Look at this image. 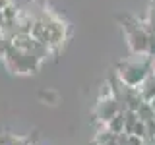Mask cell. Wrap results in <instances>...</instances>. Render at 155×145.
<instances>
[{"label": "cell", "mask_w": 155, "mask_h": 145, "mask_svg": "<svg viewBox=\"0 0 155 145\" xmlns=\"http://www.w3.org/2000/svg\"><path fill=\"white\" fill-rule=\"evenodd\" d=\"M153 72V58L143 54V56H136L130 58V60L122 62L116 70V77H118L122 83L130 85V87H140L142 81Z\"/></svg>", "instance_id": "cell-1"}, {"label": "cell", "mask_w": 155, "mask_h": 145, "mask_svg": "<svg viewBox=\"0 0 155 145\" xmlns=\"http://www.w3.org/2000/svg\"><path fill=\"white\" fill-rule=\"evenodd\" d=\"M145 27H147V31H155V2H151V6H149Z\"/></svg>", "instance_id": "cell-13"}, {"label": "cell", "mask_w": 155, "mask_h": 145, "mask_svg": "<svg viewBox=\"0 0 155 145\" xmlns=\"http://www.w3.org/2000/svg\"><path fill=\"white\" fill-rule=\"evenodd\" d=\"M107 128L110 130L113 134H124V110L122 112H118L116 116H113V118L107 122Z\"/></svg>", "instance_id": "cell-7"}, {"label": "cell", "mask_w": 155, "mask_h": 145, "mask_svg": "<svg viewBox=\"0 0 155 145\" xmlns=\"http://www.w3.org/2000/svg\"><path fill=\"white\" fill-rule=\"evenodd\" d=\"M136 122H138V112H136V110L126 108L124 110V134H132Z\"/></svg>", "instance_id": "cell-8"}, {"label": "cell", "mask_w": 155, "mask_h": 145, "mask_svg": "<svg viewBox=\"0 0 155 145\" xmlns=\"http://www.w3.org/2000/svg\"><path fill=\"white\" fill-rule=\"evenodd\" d=\"M0 143H2V145H31L29 139L21 137V135H8V137H4Z\"/></svg>", "instance_id": "cell-10"}, {"label": "cell", "mask_w": 155, "mask_h": 145, "mask_svg": "<svg viewBox=\"0 0 155 145\" xmlns=\"http://www.w3.org/2000/svg\"><path fill=\"white\" fill-rule=\"evenodd\" d=\"M120 21H122V29H124V35H126V43L130 47V52L136 56L147 54V41H149L147 27L142 25L138 19H134L130 16L120 18Z\"/></svg>", "instance_id": "cell-3"}, {"label": "cell", "mask_w": 155, "mask_h": 145, "mask_svg": "<svg viewBox=\"0 0 155 145\" xmlns=\"http://www.w3.org/2000/svg\"><path fill=\"white\" fill-rule=\"evenodd\" d=\"M39 99H41L43 103H48V105H56L58 103V95L54 91H51V89L41 91V93H39Z\"/></svg>", "instance_id": "cell-11"}, {"label": "cell", "mask_w": 155, "mask_h": 145, "mask_svg": "<svg viewBox=\"0 0 155 145\" xmlns=\"http://www.w3.org/2000/svg\"><path fill=\"white\" fill-rule=\"evenodd\" d=\"M4 66L8 68V72L16 76H29V74H37L39 68L43 64V58H39L33 52H25V50H19V48L8 47V50L4 52L2 56Z\"/></svg>", "instance_id": "cell-2"}, {"label": "cell", "mask_w": 155, "mask_h": 145, "mask_svg": "<svg viewBox=\"0 0 155 145\" xmlns=\"http://www.w3.org/2000/svg\"><path fill=\"white\" fill-rule=\"evenodd\" d=\"M10 4H14V0H0V10H4L6 6H10Z\"/></svg>", "instance_id": "cell-15"}, {"label": "cell", "mask_w": 155, "mask_h": 145, "mask_svg": "<svg viewBox=\"0 0 155 145\" xmlns=\"http://www.w3.org/2000/svg\"><path fill=\"white\" fill-rule=\"evenodd\" d=\"M43 16L47 19V31H48V50L51 54H56L62 47L66 45L68 37H70V25L62 18L54 16L51 10H43Z\"/></svg>", "instance_id": "cell-4"}, {"label": "cell", "mask_w": 155, "mask_h": 145, "mask_svg": "<svg viewBox=\"0 0 155 145\" xmlns=\"http://www.w3.org/2000/svg\"><path fill=\"white\" fill-rule=\"evenodd\" d=\"M153 72H155V58H153Z\"/></svg>", "instance_id": "cell-17"}, {"label": "cell", "mask_w": 155, "mask_h": 145, "mask_svg": "<svg viewBox=\"0 0 155 145\" xmlns=\"http://www.w3.org/2000/svg\"><path fill=\"white\" fill-rule=\"evenodd\" d=\"M132 134H134V135H138V137H142L143 141H145V137H147V126H145L143 120H140V118H138V122H136L134 130H132Z\"/></svg>", "instance_id": "cell-12"}, {"label": "cell", "mask_w": 155, "mask_h": 145, "mask_svg": "<svg viewBox=\"0 0 155 145\" xmlns=\"http://www.w3.org/2000/svg\"><path fill=\"white\" fill-rule=\"evenodd\" d=\"M122 105L114 99V97H107V99H99L95 106V116L101 124H107L113 116H116L118 112H122Z\"/></svg>", "instance_id": "cell-5"}, {"label": "cell", "mask_w": 155, "mask_h": 145, "mask_svg": "<svg viewBox=\"0 0 155 145\" xmlns=\"http://www.w3.org/2000/svg\"><path fill=\"white\" fill-rule=\"evenodd\" d=\"M147 56L155 58V31H149V41H147Z\"/></svg>", "instance_id": "cell-14"}, {"label": "cell", "mask_w": 155, "mask_h": 145, "mask_svg": "<svg viewBox=\"0 0 155 145\" xmlns=\"http://www.w3.org/2000/svg\"><path fill=\"white\" fill-rule=\"evenodd\" d=\"M149 105H151V108L155 110V97H153V99H151V101H149Z\"/></svg>", "instance_id": "cell-16"}, {"label": "cell", "mask_w": 155, "mask_h": 145, "mask_svg": "<svg viewBox=\"0 0 155 145\" xmlns=\"http://www.w3.org/2000/svg\"><path fill=\"white\" fill-rule=\"evenodd\" d=\"M140 95H142V99L145 101V103H149V101L155 97V72H151L145 79L142 81V85L138 87Z\"/></svg>", "instance_id": "cell-6"}, {"label": "cell", "mask_w": 155, "mask_h": 145, "mask_svg": "<svg viewBox=\"0 0 155 145\" xmlns=\"http://www.w3.org/2000/svg\"><path fill=\"white\" fill-rule=\"evenodd\" d=\"M136 112H138V118L140 120H143V122H147V120H151V118H155V110L151 108V105L149 103H143L140 105V108L136 110Z\"/></svg>", "instance_id": "cell-9"}]
</instances>
